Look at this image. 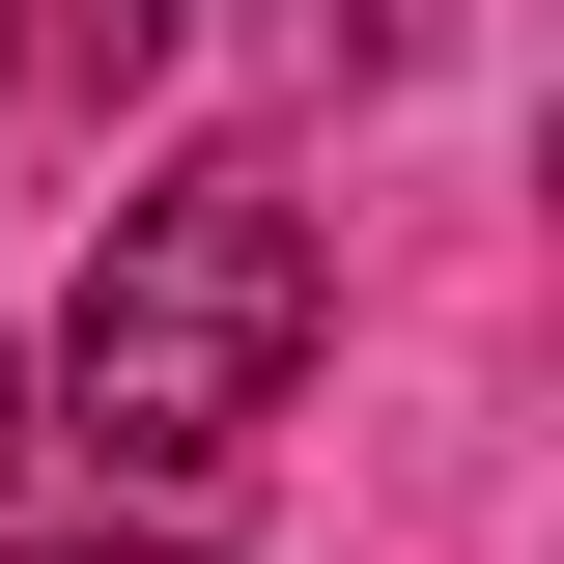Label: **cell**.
I'll use <instances>...</instances> for the list:
<instances>
[{
    "instance_id": "cell-1",
    "label": "cell",
    "mask_w": 564,
    "mask_h": 564,
    "mask_svg": "<svg viewBox=\"0 0 564 564\" xmlns=\"http://www.w3.org/2000/svg\"><path fill=\"white\" fill-rule=\"evenodd\" d=\"M311 198H282L254 141L226 170H170V198H113V254H85V339H57V452L85 480H226L282 423V367H311Z\"/></svg>"
},
{
    "instance_id": "cell-2",
    "label": "cell",
    "mask_w": 564,
    "mask_h": 564,
    "mask_svg": "<svg viewBox=\"0 0 564 564\" xmlns=\"http://www.w3.org/2000/svg\"><path fill=\"white\" fill-rule=\"evenodd\" d=\"M57 564H141V536H57Z\"/></svg>"
},
{
    "instance_id": "cell-3",
    "label": "cell",
    "mask_w": 564,
    "mask_h": 564,
    "mask_svg": "<svg viewBox=\"0 0 564 564\" xmlns=\"http://www.w3.org/2000/svg\"><path fill=\"white\" fill-rule=\"evenodd\" d=\"M0 57H29V0H0Z\"/></svg>"
}]
</instances>
